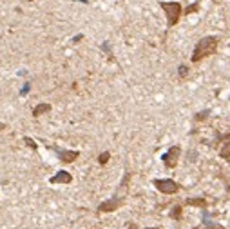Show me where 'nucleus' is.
<instances>
[{
	"label": "nucleus",
	"mask_w": 230,
	"mask_h": 229,
	"mask_svg": "<svg viewBox=\"0 0 230 229\" xmlns=\"http://www.w3.org/2000/svg\"><path fill=\"white\" fill-rule=\"evenodd\" d=\"M207 114H209V111H203V113H199L198 116H196V120H203V118H205Z\"/></svg>",
	"instance_id": "obj_16"
},
{
	"label": "nucleus",
	"mask_w": 230,
	"mask_h": 229,
	"mask_svg": "<svg viewBox=\"0 0 230 229\" xmlns=\"http://www.w3.org/2000/svg\"><path fill=\"white\" fill-rule=\"evenodd\" d=\"M179 215H181V207H179V206H176V207H172V211H170V217H172V218H176V220H178V218H179Z\"/></svg>",
	"instance_id": "obj_11"
},
{
	"label": "nucleus",
	"mask_w": 230,
	"mask_h": 229,
	"mask_svg": "<svg viewBox=\"0 0 230 229\" xmlns=\"http://www.w3.org/2000/svg\"><path fill=\"white\" fill-rule=\"evenodd\" d=\"M199 9V4H194V6H188L187 9H185V15H190V13H194V11Z\"/></svg>",
	"instance_id": "obj_12"
},
{
	"label": "nucleus",
	"mask_w": 230,
	"mask_h": 229,
	"mask_svg": "<svg viewBox=\"0 0 230 229\" xmlns=\"http://www.w3.org/2000/svg\"><path fill=\"white\" fill-rule=\"evenodd\" d=\"M218 49V38L216 37H205L196 44L194 53H192V62H199L205 56H210L212 53H216Z\"/></svg>",
	"instance_id": "obj_1"
},
{
	"label": "nucleus",
	"mask_w": 230,
	"mask_h": 229,
	"mask_svg": "<svg viewBox=\"0 0 230 229\" xmlns=\"http://www.w3.org/2000/svg\"><path fill=\"white\" fill-rule=\"evenodd\" d=\"M187 67H185V66H181V67H179V76H187Z\"/></svg>",
	"instance_id": "obj_15"
},
{
	"label": "nucleus",
	"mask_w": 230,
	"mask_h": 229,
	"mask_svg": "<svg viewBox=\"0 0 230 229\" xmlns=\"http://www.w3.org/2000/svg\"><path fill=\"white\" fill-rule=\"evenodd\" d=\"M154 186H156L161 193H165V195H174V193H178L179 186L174 182V180H154Z\"/></svg>",
	"instance_id": "obj_3"
},
{
	"label": "nucleus",
	"mask_w": 230,
	"mask_h": 229,
	"mask_svg": "<svg viewBox=\"0 0 230 229\" xmlns=\"http://www.w3.org/2000/svg\"><path fill=\"white\" fill-rule=\"evenodd\" d=\"M188 206H205V200L203 198H190V200H187Z\"/></svg>",
	"instance_id": "obj_10"
},
{
	"label": "nucleus",
	"mask_w": 230,
	"mask_h": 229,
	"mask_svg": "<svg viewBox=\"0 0 230 229\" xmlns=\"http://www.w3.org/2000/svg\"><path fill=\"white\" fill-rule=\"evenodd\" d=\"M109 153H102V155H100V164H105V162H107V160H109Z\"/></svg>",
	"instance_id": "obj_13"
},
{
	"label": "nucleus",
	"mask_w": 230,
	"mask_h": 229,
	"mask_svg": "<svg viewBox=\"0 0 230 229\" xmlns=\"http://www.w3.org/2000/svg\"><path fill=\"white\" fill-rule=\"evenodd\" d=\"M58 155L62 162H73L74 158H78V151H60Z\"/></svg>",
	"instance_id": "obj_7"
},
{
	"label": "nucleus",
	"mask_w": 230,
	"mask_h": 229,
	"mask_svg": "<svg viewBox=\"0 0 230 229\" xmlns=\"http://www.w3.org/2000/svg\"><path fill=\"white\" fill-rule=\"evenodd\" d=\"M129 229H136V227H134V226H131V227H129Z\"/></svg>",
	"instance_id": "obj_18"
},
{
	"label": "nucleus",
	"mask_w": 230,
	"mask_h": 229,
	"mask_svg": "<svg viewBox=\"0 0 230 229\" xmlns=\"http://www.w3.org/2000/svg\"><path fill=\"white\" fill-rule=\"evenodd\" d=\"M71 180H73V177H71L67 171H58V173H56L49 182H51V184H69Z\"/></svg>",
	"instance_id": "obj_6"
},
{
	"label": "nucleus",
	"mask_w": 230,
	"mask_h": 229,
	"mask_svg": "<svg viewBox=\"0 0 230 229\" xmlns=\"http://www.w3.org/2000/svg\"><path fill=\"white\" fill-rule=\"evenodd\" d=\"M120 206H122V200L113 198V200H107V202H104V204H100L98 211H100V213H109V211H114V209H118Z\"/></svg>",
	"instance_id": "obj_5"
},
{
	"label": "nucleus",
	"mask_w": 230,
	"mask_h": 229,
	"mask_svg": "<svg viewBox=\"0 0 230 229\" xmlns=\"http://www.w3.org/2000/svg\"><path fill=\"white\" fill-rule=\"evenodd\" d=\"M161 6V9L167 13V24L168 27H172V26H176L179 20V17H181V6H179L178 2H161L159 4Z\"/></svg>",
	"instance_id": "obj_2"
},
{
	"label": "nucleus",
	"mask_w": 230,
	"mask_h": 229,
	"mask_svg": "<svg viewBox=\"0 0 230 229\" xmlns=\"http://www.w3.org/2000/svg\"><path fill=\"white\" fill-rule=\"evenodd\" d=\"M179 153H181V149H179L178 146H172V147H170L167 153L163 155V162H165V166H167V167H176V166H178Z\"/></svg>",
	"instance_id": "obj_4"
},
{
	"label": "nucleus",
	"mask_w": 230,
	"mask_h": 229,
	"mask_svg": "<svg viewBox=\"0 0 230 229\" xmlns=\"http://www.w3.org/2000/svg\"><path fill=\"white\" fill-rule=\"evenodd\" d=\"M49 111H51V105L49 104H38L34 109H33V114H34V116H40V114L49 113Z\"/></svg>",
	"instance_id": "obj_8"
},
{
	"label": "nucleus",
	"mask_w": 230,
	"mask_h": 229,
	"mask_svg": "<svg viewBox=\"0 0 230 229\" xmlns=\"http://www.w3.org/2000/svg\"><path fill=\"white\" fill-rule=\"evenodd\" d=\"M145 229H158V227H145Z\"/></svg>",
	"instance_id": "obj_17"
},
{
	"label": "nucleus",
	"mask_w": 230,
	"mask_h": 229,
	"mask_svg": "<svg viewBox=\"0 0 230 229\" xmlns=\"http://www.w3.org/2000/svg\"><path fill=\"white\" fill-rule=\"evenodd\" d=\"M221 156H223V158H227V160L230 162V140L221 147Z\"/></svg>",
	"instance_id": "obj_9"
},
{
	"label": "nucleus",
	"mask_w": 230,
	"mask_h": 229,
	"mask_svg": "<svg viewBox=\"0 0 230 229\" xmlns=\"http://www.w3.org/2000/svg\"><path fill=\"white\" fill-rule=\"evenodd\" d=\"M24 142H25V144H27V146H29V147H33V149H36V144L33 142L31 138H27V136H25V138H24Z\"/></svg>",
	"instance_id": "obj_14"
}]
</instances>
